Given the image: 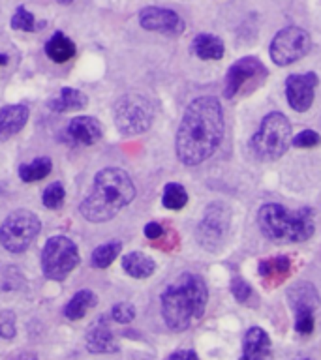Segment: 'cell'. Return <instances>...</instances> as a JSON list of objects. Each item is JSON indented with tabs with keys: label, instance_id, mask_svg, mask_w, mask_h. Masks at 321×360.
Listing matches in <instances>:
<instances>
[{
	"label": "cell",
	"instance_id": "8d00e7d4",
	"mask_svg": "<svg viewBox=\"0 0 321 360\" xmlns=\"http://www.w3.org/2000/svg\"><path fill=\"white\" fill-rule=\"evenodd\" d=\"M11 360H38V356L34 353H19L15 354Z\"/></svg>",
	"mask_w": 321,
	"mask_h": 360
},
{
	"label": "cell",
	"instance_id": "ab89813d",
	"mask_svg": "<svg viewBox=\"0 0 321 360\" xmlns=\"http://www.w3.org/2000/svg\"><path fill=\"white\" fill-rule=\"evenodd\" d=\"M301 360H312V359H301Z\"/></svg>",
	"mask_w": 321,
	"mask_h": 360
},
{
	"label": "cell",
	"instance_id": "f1b7e54d",
	"mask_svg": "<svg viewBox=\"0 0 321 360\" xmlns=\"http://www.w3.org/2000/svg\"><path fill=\"white\" fill-rule=\"evenodd\" d=\"M64 197H66V191H64V186L61 182H53L45 188L44 197H42V202H44L45 208L49 210H56L64 205Z\"/></svg>",
	"mask_w": 321,
	"mask_h": 360
},
{
	"label": "cell",
	"instance_id": "83f0119b",
	"mask_svg": "<svg viewBox=\"0 0 321 360\" xmlns=\"http://www.w3.org/2000/svg\"><path fill=\"white\" fill-rule=\"evenodd\" d=\"M39 27H44V22H39L36 25V17L27 11L25 8H17L13 17H11V28H15V30H23V32H34V30H38Z\"/></svg>",
	"mask_w": 321,
	"mask_h": 360
},
{
	"label": "cell",
	"instance_id": "4dcf8cb0",
	"mask_svg": "<svg viewBox=\"0 0 321 360\" xmlns=\"http://www.w3.org/2000/svg\"><path fill=\"white\" fill-rule=\"evenodd\" d=\"M291 145L297 146V148H314V146L321 145V137L314 129H303L301 134L293 137Z\"/></svg>",
	"mask_w": 321,
	"mask_h": 360
},
{
	"label": "cell",
	"instance_id": "44dd1931",
	"mask_svg": "<svg viewBox=\"0 0 321 360\" xmlns=\"http://www.w3.org/2000/svg\"><path fill=\"white\" fill-rule=\"evenodd\" d=\"M122 269L132 278L143 280V278H149V276L154 274L156 263L143 252H132L122 257Z\"/></svg>",
	"mask_w": 321,
	"mask_h": 360
},
{
	"label": "cell",
	"instance_id": "7a4b0ae2",
	"mask_svg": "<svg viewBox=\"0 0 321 360\" xmlns=\"http://www.w3.org/2000/svg\"><path fill=\"white\" fill-rule=\"evenodd\" d=\"M207 283L199 274L184 272L162 292V317L169 330L182 332L205 315Z\"/></svg>",
	"mask_w": 321,
	"mask_h": 360
},
{
	"label": "cell",
	"instance_id": "7402d4cb",
	"mask_svg": "<svg viewBox=\"0 0 321 360\" xmlns=\"http://www.w3.org/2000/svg\"><path fill=\"white\" fill-rule=\"evenodd\" d=\"M45 53L51 60L62 64V62L72 60L75 56V44L64 32H55L53 38L45 44Z\"/></svg>",
	"mask_w": 321,
	"mask_h": 360
},
{
	"label": "cell",
	"instance_id": "9a60e30c",
	"mask_svg": "<svg viewBox=\"0 0 321 360\" xmlns=\"http://www.w3.org/2000/svg\"><path fill=\"white\" fill-rule=\"evenodd\" d=\"M272 359V343L269 334L261 326L248 328L242 340V354L239 360H270Z\"/></svg>",
	"mask_w": 321,
	"mask_h": 360
},
{
	"label": "cell",
	"instance_id": "6da1fadb",
	"mask_svg": "<svg viewBox=\"0 0 321 360\" xmlns=\"http://www.w3.org/2000/svg\"><path fill=\"white\" fill-rule=\"evenodd\" d=\"M224 137V109L218 98L201 96L190 101L180 120L175 150L184 165H199L213 156Z\"/></svg>",
	"mask_w": 321,
	"mask_h": 360
},
{
	"label": "cell",
	"instance_id": "8fae6325",
	"mask_svg": "<svg viewBox=\"0 0 321 360\" xmlns=\"http://www.w3.org/2000/svg\"><path fill=\"white\" fill-rule=\"evenodd\" d=\"M269 75L267 68L263 66V62H259L256 56H244L241 60H237L227 72L225 77V98H235L248 83L252 81H265V77Z\"/></svg>",
	"mask_w": 321,
	"mask_h": 360
},
{
	"label": "cell",
	"instance_id": "d6a6232c",
	"mask_svg": "<svg viewBox=\"0 0 321 360\" xmlns=\"http://www.w3.org/2000/svg\"><path fill=\"white\" fill-rule=\"evenodd\" d=\"M135 317V308L130 302H118L115 304L111 308V319L117 321V323H130V321H134Z\"/></svg>",
	"mask_w": 321,
	"mask_h": 360
},
{
	"label": "cell",
	"instance_id": "9c48e42d",
	"mask_svg": "<svg viewBox=\"0 0 321 360\" xmlns=\"http://www.w3.org/2000/svg\"><path fill=\"white\" fill-rule=\"evenodd\" d=\"M231 210L224 202H210L205 208L201 221L197 225V242L208 252H216L224 246L227 233H229Z\"/></svg>",
	"mask_w": 321,
	"mask_h": 360
},
{
	"label": "cell",
	"instance_id": "f35d334b",
	"mask_svg": "<svg viewBox=\"0 0 321 360\" xmlns=\"http://www.w3.org/2000/svg\"><path fill=\"white\" fill-rule=\"evenodd\" d=\"M56 2H58V4H72L73 0H56Z\"/></svg>",
	"mask_w": 321,
	"mask_h": 360
},
{
	"label": "cell",
	"instance_id": "836d02e7",
	"mask_svg": "<svg viewBox=\"0 0 321 360\" xmlns=\"http://www.w3.org/2000/svg\"><path fill=\"white\" fill-rule=\"evenodd\" d=\"M231 292L237 298V302L244 304L250 298V295H252V287L248 285L242 278H233V281H231Z\"/></svg>",
	"mask_w": 321,
	"mask_h": 360
},
{
	"label": "cell",
	"instance_id": "484cf974",
	"mask_svg": "<svg viewBox=\"0 0 321 360\" xmlns=\"http://www.w3.org/2000/svg\"><path fill=\"white\" fill-rule=\"evenodd\" d=\"M120 250H122V244L117 240L101 244V246H98L94 252H92V257H90L92 266H94V269H107V266L118 257Z\"/></svg>",
	"mask_w": 321,
	"mask_h": 360
},
{
	"label": "cell",
	"instance_id": "4fadbf2b",
	"mask_svg": "<svg viewBox=\"0 0 321 360\" xmlns=\"http://www.w3.org/2000/svg\"><path fill=\"white\" fill-rule=\"evenodd\" d=\"M139 22L145 30L169 34V36H179V34L184 32L186 27L182 17L177 11L168 10V8H156V6L141 10Z\"/></svg>",
	"mask_w": 321,
	"mask_h": 360
},
{
	"label": "cell",
	"instance_id": "4316f807",
	"mask_svg": "<svg viewBox=\"0 0 321 360\" xmlns=\"http://www.w3.org/2000/svg\"><path fill=\"white\" fill-rule=\"evenodd\" d=\"M162 202L163 207L169 208V210H182L186 207V202H188V191L184 190V186L171 182L163 190Z\"/></svg>",
	"mask_w": 321,
	"mask_h": 360
},
{
	"label": "cell",
	"instance_id": "8992f818",
	"mask_svg": "<svg viewBox=\"0 0 321 360\" xmlns=\"http://www.w3.org/2000/svg\"><path fill=\"white\" fill-rule=\"evenodd\" d=\"M42 224L38 216L30 210L19 208L11 212L0 225V242L11 253H21L30 248L39 235Z\"/></svg>",
	"mask_w": 321,
	"mask_h": 360
},
{
	"label": "cell",
	"instance_id": "d6986e66",
	"mask_svg": "<svg viewBox=\"0 0 321 360\" xmlns=\"http://www.w3.org/2000/svg\"><path fill=\"white\" fill-rule=\"evenodd\" d=\"M89 103V98L77 89H61V92L53 98H49L47 101V107L51 111L56 112H66V111H77V109H83L84 105Z\"/></svg>",
	"mask_w": 321,
	"mask_h": 360
},
{
	"label": "cell",
	"instance_id": "74e56055",
	"mask_svg": "<svg viewBox=\"0 0 321 360\" xmlns=\"http://www.w3.org/2000/svg\"><path fill=\"white\" fill-rule=\"evenodd\" d=\"M8 60H10V58H8V55H0V66H6V64H8Z\"/></svg>",
	"mask_w": 321,
	"mask_h": 360
},
{
	"label": "cell",
	"instance_id": "e575fe53",
	"mask_svg": "<svg viewBox=\"0 0 321 360\" xmlns=\"http://www.w3.org/2000/svg\"><path fill=\"white\" fill-rule=\"evenodd\" d=\"M165 360H199V356L191 349H180V351H175V353L169 354Z\"/></svg>",
	"mask_w": 321,
	"mask_h": 360
},
{
	"label": "cell",
	"instance_id": "3957f363",
	"mask_svg": "<svg viewBox=\"0 0 321 360\" xmlns=\"http://www.w3.org/2000/svg\"><path fill=\"white\" fill-rule=\"evenodd\" d=\"M135 197V186L126 171L118 167L101 169L94 176V188L81 202V214L92 224H103L117 216Z\"/></svg>",
	"mask_w": 321,
	"mask_h": 360
},
{
	"label": "cell",
	"instance_id": "ba28073f",
	"mask_svg": "<svg viewBox=\"0 0 321 360\" xmlns=\"http://www.w3.org/2000/svg\"><path fill=\"white\" fill-rule=\"evenodd\" d=\"M154 109L152 103L141 94H126L115 103V122L120 134L137 135L151 128Z\"/></svg>",
	"mask_w": 321,
	"mask_h": 360
},
{
	"label": "cell",
	"instance_id": "603a6c76",
	"mask_svg": "<svg viewBox=\"0 0 321 360\" xmlns=\"http://www.w3.org/2000/svg\"><path fill=\"white\" fill-rule=\"evenodd\" d=\"M98 302V297L94 292L89 291V289H83V291H77L70 298V302L66 304L64 308V315H66L70 321H79L83 319L89 309H92Z\"/></svg>",
	"mask_w": 321,
	"mask_h": 360
},
{
	"label": "cell",
	"instance_id": "e0dca14e",
	"mask_svg": "<svg viewBox=\"0 0 321 360\" xmlns=\"http://www.w3.org/2000/svg\"><path fill=\"white\" fill-rule=\"evenodd\" d=\"M28 107L25 105H6L0 109V139H8L11 135L19 134L28 120Z\"/></svg>",
	"mask_w": 321,
	"mask_h": 360
},
{
	"label": "cell",
	"instance_id": "5bb4252c",
	"mask_svg": "<svg viewBox=\"0 0 321 360\" xmlns=\"http://www.w3.org/2000/svg\"><path fill=\"white\" fill-rule=\"evenodd\" d=\"M87 349L90 353H117L118 345L115 342V334L111 330L109 319L100 315L87 330Z\"/></svg>",
	"mask_w": 321,
	"mask_h": 360
},
{
	"label": "cell",
	"instance_id": "2e32d148",
	"mask_svg": "<svg viewBox=\"0 0 321 360\" xmlns=\"http://www.w3.org/2000/svg\"><path fill=\"white\" fill-rule=\"evenodd\" d=\"M68 135L79 145H94L101 139V124L94 117H75L68 126Z\"/></svg>",
	"mask_w": 321,
	"mask_h": 360
},
{
	"label": "cell",
	"instance_id": "7c38bea8",
	"mask_svg": "<svg viewBox=\"0 0 321 360\" xmlns=\"http://www.w3.org/2000/svg\"><path fill=\"white\" fill-rule=\"evenodd\" d=\"M320 79L314 72L310 73H293L286 81V96L287 103L297 112L308 111L315 98Z\"/></svg>",
	"mask_w": 321,
	"mask_h": 360
},
{
	"label": "cell",
	"instance_id": "cb8c5ba5",
	"mask_svg": "<svg viewBox=\"0 0 321 360\" xmlns=\"http://www.w3.org/2000/svg\"><path fill=\"white\" fill-rule=\"evenodd\" d=\"M291 269V261L286 255H278V257L263 259L259 263V276L267 281H282V278H286L287 272Z\"/></svg>",
	"mask_w": 321,
	"mask_h": 360
},
{
	"label": "cell",
	"instance_id": "f546056e",
	"mask_svg": "<svg viewBox=\"0 0 321 360\" xmlns=\"http://www.w3.org/2000/svg\"><path fill=\"white\" fill-rule=\"evenodd\" d=\"M295 330L301 336H310L314 332V311H310V309H297L295 311Z\"/></svg>",
	"mask_w": 321,
	"mask_h": 360
},
{
	"label": "cell",
	"instance_id": "d4e9b609",
	"mask_svg": "<svg viewBox=\"0 0 321 360\" xmlns=\"http://www.w3.org/2000/svg\"><path fill=\"white\" fill-rule=\"evenodd\" d=\"M51 167H53V162L51 158H36L34 162L23 163L19 167V176H21L23 182H38V180H44L47 174L51 173Z\"/></svg>",
	"mask_w": 321,
	"mask_h": 360
},
{
	"label": "cell",
	"instance_id": "5b68a950",
	"mask_svg": "<svg viewBox=\"0 0 321 360\" xmlns=\"http://www.w3.org/2000/svg\"><path fill=\"white\" fill-rule=\"evenodd\" d=\"M291 122L284 112L272 111L265 115L261 126L252 137L253 154L263 162H275L282 158L291 146Z\"/></svg>",
	"mask_w": 321,
	"mask_h": 360
},
{
	"label": "cell",
	"instance_id": "277c9868",
	"mask_svg": "<svg viewBox=\"0 0 321 360\" xmlns=\"http://www.w3.org/2000/svg\"><path fill=\"white\" fill-rule=\"evenodd\" d=\"M259 231L276 244H298L314 235V212L310 208L289 210L278 202H267L258 212Z\"/></svg>",
	"mask_w": 321,
	"mask_h": 360
},
{
	"label": "cell",
	"instance_id": "ac0fdd59",
	"mask_svg": "<svg viewBox=\"0 0 321 360\" xmlns=\"http://www.w3.org/2000/svg\"><path fill=\"white\" fill-rule=\"evenodd\" d=\"M287 300L291 304L293 311L297 309H310L314 311L320 306V292L310 281H297L287 289Z\"/></svg>",
	"mask_w": 321,
	"mask_h": 360
},
{
	"label": "cell",
	"instance_id": "30bf717a",
	"mask_svg": "<svg viewBox=\"0 0 321 360\" xmlns=\"http://www.w3.org/2000/svg\"><path fill=\"white\" fill-rule=\"evenodd\" d=\"M312 47L310 34L301 27H286L270 41V58L278 66H289L308 55Z\"/></svg>",
	"mask_w": 321,
	"mask_h": 360
},
{
	"label": "cell",
	"instance_id": "1f68e13d",
	"mask_svg": "<svg viewBox=\"0 0 321 360\" xmlns=\"http://www.w3.org/2000/svg\"><path fill=\"white\" fill-rule=\"evenodd\" d=\"M15 332H17L15 314H13V311H10V309L0 311V338L10 340V338L15 336Z\"/></svg>",
	"mask_w": 321,
	"mask_h": 360
},
{
	"label": "cell",
	"instance_id": "d590c367",
	"mask_svg": "<svg viewBox=\"0 0 321 360\" xmlns=\"http://www.w3.org/2000/svg\"><path fill=\"white\" fill-rule=\"evenodd\" d=\"M163 235V227L156 221H152V224L145 225V236L146 238H151V240H158L160 236Z\"/></svg>",
	"mask_w": 321,
	"mask_h": 360
},
{
	"label": "cell",
	"instance_id": "52a82bcc",
	"mask_svg": "<svg viewBox=\"0 0 321 360\" xmlns=\"http://www.w3.org/2000/svg\"><path fill=\"white\" fill-rule=\"evenodd\" d=\"M79 264V250L68 236H51L42 250V270L53 281L66 280Z\"/></svg>",
	"mask_w": 321,
	"mask_h": 360
},
{
	"label": "cell",
	"instance_id": "ffe728a7",
	"mask_svg": "<svg viewBox=\"0 0 321 360\" xmlns=\"http://www.w3.org/2000/svg\"><path fill=\"white\" fill-rule=\"evenodd\" d=\"M191 51L201 60H220L225 53L224 41L214 34H199L191 41Z\"/></svg>",
	"mask_w": 321,
	"mask_h": 360
}]
</instances>
